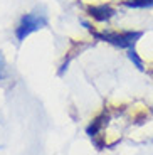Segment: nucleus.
Wrapping results in <instances>:
<instances>
[{"instance_id":"nucleus-3","label":"nucleus","mask_w":153,"mask_h":155,"mask_svg":"<svg viewBox=\"0 0 153 155\" xmlns=\"http://www.w3.org/2000/svg\"><path fill=\"white\" fill-rule=\"evenodd\" d=\"M89 12H91V15L98 20H106L113 15V10H111L109 7H104V5L103 7H93V8H89Z\"/></svg>"},{"instance_id":"nucleus-5","label":"nucleus","mask_w":153,"mask_h":155,"mask_svg":"<svg viewBox=\"0 0 153 155\" xmlns=\"http://www.w3.org/2000/svg\"><path fill=\"white\" fill-rule=\"evenodd\" d=\"M128 56H130V59L135 62V66H136L138 69H143V62H142V59L136 56V52H135V51H130V54H128Z\"/></svg>"},{"instance_id":"nucleus-6","label":"nucleus","mask_w":153,"mask_h":155,"mask_svg":"<svg viewBox=\"0 0 153 155\" xmlns=\"http://www.w3.org/2000/svg\"><path fill=\"white\" fill-rule=\"evenodd\" d=\"M5 76V61L4 58H2V54H0V78Z\"/></svg>"},{"instance_id":"nucleus-1","label":"nucleus","mask_w":153,"mask_h":155,"mask_svg":"<svg viewBox=\"0 0 153 155\" xmlns=\"http://www.w3.org/2000/svg\"><path fill=\"white\" fill-rule=\"evenodd\" d=\"M42 25H46V17L37 15V14H27L25 17H22L20 25L17 27V39H19V41H24L31 32L41 29Z\"/></svg>"},{"instance_id":"nucleus-2","label":"nucleus","mask_w":153,"mask_h":155,"mask_svg":"<svg viewBox=\"0 0 153 155\" xmlns=\"http://www.w3.org/2000/svg\"><path fill=\"white\" fill-rule=\"evenodd\" d=\"M140 35H142L140 32H121V34H104L103 39H106V41H109V42L116 44L119 47L130 49Z\"/></svg>"},{"instance_id":"nucleus-4","label":"nucleus","mask_w":153,"mask_h":155,"mask_svg":"<svg viewBox=\"0 0 153 155\" xmlns=\"http://www.w3.org/2000/svg\"><path fill=\"white\" fill-rule=\"evenodd\" d=\"M125 5L133 8H146V7H153V0H126Z\"/></svg>"}]
</instances>
